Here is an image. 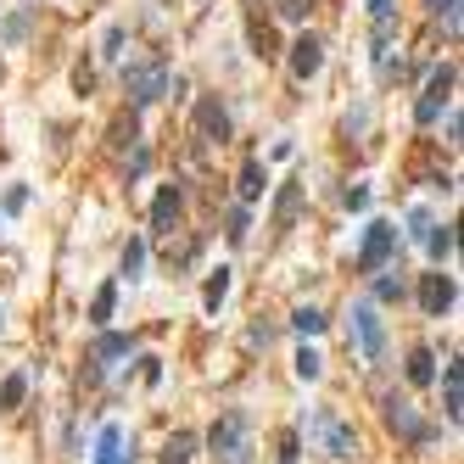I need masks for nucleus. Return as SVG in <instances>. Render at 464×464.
Masks as SVG:
<instances>
[{"mask_svg":"<svg viewBox=\"0 0 464 464\" xmlns=\"http://www.w3.org/2000/svg\"><path fill=\"white\" fill-rule=\"evenodd\" d=\"M426 229H431V213H414V219H409V236H414V241H426Z\"/></svg>","mask_w":464,"mask_h":464,"instance_id":"32","label":"nucleus"},{"mask_svg":"<svg viewBox=\"0 0 464 464\" xmlns=\"http://www.w3.org/2000/svg\"><path fill=\"white\" fill-rule=\"evenodd\" d=\"M375 297H381V302H397V297H403V280H392V274H386V280L375 286Z\"/></svg>","mask_w":464,"mask_h":464,"instance_id":"29","label":"nucleus"},{"mask_svg":"<svg viewBox=\"0 0 464 464\" xmlns=\"http://www.w3.org/2000/svg\"><path fill=\"white\" fill-rule=\"evenodd\" d=\"M319 68H325V46L313 34H302L297 46H291V79H313Z\"/></svg>","mask_w":464,"mask_h":464,"instance_id":"10","label":"nucleus"},{"mask_svg":"<svg viewBox=\"0 0 464 464\" xmlns=\"http://www.w3.org/2000/svg\"><path fill=\"white\" fill-rule=\"evenodd\" d=\"M297 453H302V448H297V431H286V436H280V464H297Z\"/></svg>","mask_w":464,"mask_h":464,"instance_id":"30","label":"nucleus"},{"mask_svg":"<svg viewBox=\"0 0 464 464\" xmlns=\"http://www.w3.org/2000/svg\"><path fill=\"white\" fill-rule=\"evenodd\" d=\"M308 431L319 436V448H325L330 459H352V453H358V436H352V426H347V419H336L330 409H319V414H313V419H308Z\"/></svg>","mask_w":464,"mask_h":464,"instance_id":"4","label":"nucleus"},{"mask_svg":"<svg viewBox=\"0 0 464 464\" xmlns=\"http://www.w3.org/2000/svg\"><path fill=\"white\" fill-rule=\"evenodd\" d=\"M123 84H129L135 107H152V101L168 95V68H162V62H135V68L123 73Z\"/></svg>","mask_w":464,"mask_h":464,"instance_id":"6","label":"nucleus"},{"mask_svg":"<svg viewBox=\"0 0 464 464\" xmlns=\"http://www.w3.org/2000/svg\"><path fill=\"white\" fill-rule=\"evenodd\" d=\"M23 397H29V375H12V381L0 386V409H17Z\"/></svg>","mask_w":464,"mask_h":464,"instance_id":"23","label":"nucleus"},{"mask_svg":"<svg viewBox=\"0 0 464 464\" xmlns=\"http://www.w3.org/2000/svg\"><path fill=\"white\" fill-rule=\"evenodd\" d=\"M453 84H459V68H453V62H442V68L431 73V84H426V95H419L414 118H419V123H436V118H442V107L453 101Z\"/></svg>","mask_w":464,"mask_h":464,"instance_id":"5","label":"nucleus"},{"mask_svg":"<svg viewBox=\"0 0 464 464\" xmlns=\"http://www.w3.org/2000/svg\"><path fill=\"white\" fill-rule=\"evenodd\" d=\"M263 185H269V174H263V162L252 157V162L241 168V202H258V196H263Z\"/></svg>","mask_w":464,"mask_h":464,"instance_id":"17","label":"nucleus"},{"mask_svg":"<svg viewBox=\"0 0 464 464\" xmlns=\"http://www.w3.org/2000/svg\"><path fill=\"white\" fill-rule=\"evenodd\" d=\"M431 375H436V358H431V347H414V352H409V381H414V386H426Z\"/></svg>","mask_w":464,"mask_h":464,"instance_id":"20","label":"nucleus"},{"mask_svg":"<svg viewBox=\"0 0 464 464\" xmlns=\"http://www.w3.org/2000/svg\"><path fill=\"white\" fill-rule=\"evenodd\" d=\"M191 453H196V431H174L162 442V464H191Z\"/></svg>","mask_w":464,"mask_h":464,"instance_id":"16","label":"nucleus"},{"mask_svg":"<svg viewBox=\"0 0 464 464\" xmlns=\"http://www.w3.org/2000/svg\"><path fill=\"white\" fill-rule=\"evenodd\" d=\"M95 464H123V431H118V426H101V436H95Z\"/></svg>","mask_w":464,"mask_h":464,"instance_id":"15","label":"nucleus"},{"mask_svg":"<svg viewBox=\"0 0 464 464\" xmlns=\"http://www.w3.org/2000/svg\"><path fill=\"white\" fill-rule=\"evenodd\" d=\"M381 403H386V426L392 431H403L409 442H426V426H419V414H414V403H403V397H381Z\"/></svg>","mask_w":464,"mask_h":464,"instance_id":"9","label":"nucleus"},{"mask_svg":"<svg viewBox=\"0 0 464 464\" xmlns=\"http://www.w3.org/2000/svg\"><path fill=\"white\" fill-rule=\"evenodd\" d=\"M308 12H313V0H280V17H286V23H302Z\"/></svg>","mask_w":464,"mask_h":464,"instance_id":"27","label":"nucleus"},{"mask_svg":"<svg viewBox=\"0 0 464 464\" xmlns=\"http://www.w3.org/2000/svg\"><path fill=\"white\" fill-rule=\"evenodd\" d=\"M229 246H246V236H252V219H246V207H236V213H229Z\"/></svg>","mask_w":464,"mask_h":464,"instance_id":"25","label":"nucleus"},{"mask_svg":"<svg viewBox=\"0 0 464 464\" xmlns=\"http://www.w3.org/2000/svg\"><path fill=\"white\" fill-rule=\"evenodd\" d=\"M224 297H229V269H213V280H207V291H202V308H207V313H219Z\"/></svg>","mask_w":464,"mask_h":464,"instance_id":"21","label":"nucleus"},{"mask_svg":"<svg viewBox=\"0 0 464 464\" xmlns=\"http://www.w3.org/2000/svg\"><path fill=\"white\" fill-rule=\"evenodd\" d=\"M369 23H397V17H392V0H369Z\"/></svg>","mask_w":464,"mask_h":464,"instance_id":"31","label":"nucleus"},{"mask_svg":"<svg viewBox=\"0 0 464 464\" xmlns=\"http://www.w3.org/2000/svg\"><path fill=\"white\" fill-rule=\"evenodd\" d=\"M392 258H397V224L375 219V224L364 229V246H358V274H381Z\"/></svg>","mask_w":464,"mask_h":464,"instance_id":"3","label":"nucleus"},{"mask_svg":"<svg viewBox=\"0 0 464 464\" xmlns=\"http://www.w3.org/2000/svg\"><path fill=\"white\" fill-rule=\"evenodd\" d=\"M297 207H302V185L291 179L286 191H280V202H274V229H291V224H297Z\"/></svg>","mask_w":464,"mask_h":464,"instance_id":"13","label":"nucleus"},{"mask_svg":"<svg viewBox=\"0 0 464 464\" xmlns=\"http://www.w3.org/2000/svg\"><path fill=\"white\" fill-rule=\"evenodd\" d=\"M347 342L364 352L369 364H381V358H386V325H381V308H375V302H358V308H352Z\"/></svg>","mask_w":464,"mask_h":464,"instance_id":"1","label":"nucleus"},{"mask_svg":"<svg viewBox=\"0 0 464 464\" xmlns=\"http://www.w3.org/2000/svg\"><path fill=\"white\" fill-rule=\"evenodd\" d=\"M442 397H448V419L459 426V414H464V369H459V358L448 364V375H442Z\"/></svg>","mask_w":464,"mask_h":464,"instance_id":"11","label":"nucleus"},{"mask_svg":"<svg viewBox=\"0 0 464 464\" xmlns=\"http://www.w3.org/2000/svg\"><path fill=\"white\" fill-rule=\"evenodd\" d=\"M129 352H135V336H101L90 364H112V358H129Z\"/></svg>","mask_w":464,"mask_h":464,"instance_id":"14","label":"nucleus"},{"mask_svg":"<svg viewBox=\"0 0 464 464\" xmlns=\"http://www.w3.org/2000/svg\"><path fill=\"white\" fill-rule=\"evenodd\" d=\"M174 219H179V185H162L152 202V229H168Z\"/></svg>","mask_w":464,"mask_h":464,"instance_id":"12","label":"nucleus"},{"mask_svg":"<svg viewBox=\"0 0 464 464\" xmlns=\"http://www.w3.org/2000/svg\"><path fill=\"white\" fill-rule=\"evenodd\" d=\"M140 269H145V241H129L123 246V280H140Z\"/></svg>","mask_w":464,"mask_h":464,"instance_id":"22","label":"nucleus"},{"mask_svg":"<svg viewBox=\"0 0 464 464\" xmlns=\"http://www.w3.org/2000/svg\"><path fill=\"white\" fill-rule=\"evenodd\" d=\"M426 246H431L436 263H448V258H453V224H442V229L431 224V229H426Z\"/></svg>","mask_w":464,"mask_h":464,"instance_id":"19","label":"nucleus"},{"mask_svg":"<svg viewBox=\"0 0 464 464\" xmlns=\"http://www.w3.org/2000/svg\"><path fill=\"white\" fill-rule=\"evenodd\" d=\"M319 369H325V358L313 352V347H302L297 352V375H302V381H319Z\"/></svg>","mask_w":464,"mask_h":464,"instance_id":"26","label":"nucleus"},{"mask_svg":"<svg viewBox=\"0 0 464 464\" xmlns=\"http://www.w3.org/2000/svg\"><path fill=\"white\" fill-rule=\"evenodd\" d=\"M252 419L236 409V414H224L219 419V426H213V436H207V442H213V459L219 464H246V453H252Z\"/></svg>","mask_w":464,"mask_h":464,"instance_id":"2","label":"nucleus"},{"mask_svg":"<svg viewBox=\"0 0 464 464\" xmlns=\"http://www.w3.org/2000/svg\"><path fill=\"white\" fill-rule=\"evenodd\" d=\"M112 308H118V286L107 280L95 291V302H90V325H112Z\"/></svg>","mask_w":464,"mask_h":464,"instance_id":"18","label":"nucleus"},{"mask_svg":"<svg viewBox=\"0 0 464 464\" xmlns=\"http://www.w3.org/2000/svg\"><path fill=\"white\" fill-rule=\"evenodd\" d=\"M196 135H202V140H213V145L229 140V112H224V101H219V95H202V101H196Z\"/></svg>","mask_w":464,"mask_h":464,"instance_id":"8","label":"nucleus"},{"mask_svg":"<svg viewBox=\"0 0 464 464\" xmlns=\"http://www.w3.org/2000/svg\"><path fill=\"white\" fill-rule=\"evenodd\" d=\"M431 6H436L442 23H448V34H459V0H431Z\"/></svg>","mask_w":464,"mask_h":464,"instance_id":"28","label":"nucleus"},{"mask_svg":"<svg viewBox=\"0 0 464 464\" xmlns=\"http://www.w3.org/2000/svg\"><path fill=\"white\" fill-rule=\"evenodd\" d=\"M453 297H459V286H453V274H448V269L419 274V308H426L431 319H442V313L453 308Z\"/></svg>","mask_w":464,"mask_h":464,"instance_id":"7","label":"nucleus"},{"mask_svg":"<svg viewBox=\"0 0 464 464\" xmlns=\"http://www.w3.org/2000/svg\"><path fill=\"white\" fill-rule=\"evenodd\" d=\"M291 325H297L302 336H319L325 330V313L319 308H297V313H291Z\"/></svg>","mask_w":464,"mask_h":464,"instance_id":"24","label":"nucleus"}]
</instances>
